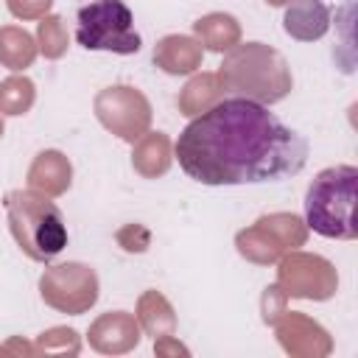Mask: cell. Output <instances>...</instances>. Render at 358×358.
I'll return each mask as SVG.
<instances>
[{
  "label": "cell",
  "instance_id": "cell-1",
  "mask_svg": "<svg viewBox=\"0 0 358 358\" xmlns=\"http://www.w3.org/2000/svg\"><path fill=\"white\" fill-rule=\"evenodd\" d=\"M182 171L201 185H260L299 173L308 140L266 103L224 98L199 112L176 140Z\"/></svg>",
  "mask_w": 358,
  "mask_h": 358
},
{
  "label": "cell",
  "instance_id": "cell-2",
  "mask_svg": "<svg viewBox=\"0 0 358 358\" xmlns=\"http://www.w3.org/2000/svg\"><path fill=\"white\" fill-rule=\"evenodd\" d=\"M3 204L8 229L31 260L48 263L67 246V224L50 196L39 190H8Z\"/></svg>",
  "mask_w": 358,
  "mask_h": 358
},
{
  "label": "cell",
  "instance_id": "cell-3",
  "mask_svg": "<svg viewBox=\"0 0 358 358\" xmlns=\"http://www.w3.org/2000/svg\"><path fill=\"white\" fill-rule=\"evenodd\" d=\"M224 90L257 103H277L291 92V70L274 48L263 42L238 45L221 64L218 73Z\"/></svg>",
  "mask_w": 358,
  "mask_h": 358
},
{
  "label": "cell",
  "instance_id": "cell-4",
  "mask_svg": "<svg viewBox=\"0 0 358 358\" xmlns=\"http://www.w3.org/2000/svg\"><path fill=\"white\" fill-rule=\"evenodd\" d=\"M355 182L358 171L352 165H333L319 171L305 193V227L324 238L352 241L358 235Z\"/></svg>",
  "mask_w": 358,
  "mask_h": 358
},
{
  "label": "cell",
  "instance_id": "cell-5",
  "mask_svg": "<svg viewBox=\"0 0 358 358\" xmlns=\"http://www.w3.org/2000/svg\"><path fill=\"white\" fill-rule=\"evenodd\" d=\"M76 42L87 50L109 53H137L140 34L134 31V14L123 0H92L78 8L76 17Z\"/></svg>",
  "mask_w": 358,
  "mask_h": 358
},
{
  "label": "cell",
  "instance_id": "cell-6",
  "mask_svg": "<svg viewBox=\"0 0 358 358\" xmlns=\"http://www.w3.org/2000/svg\"><path fill=\"white\" fill-rule=\"evenodd\" d=\"M39 294L62 313H84L98 299V277L84 263H59L42 274Z\"/></svg>",
  "mask_w": 358,
  "mask_h": 358
},
{
  "label": "cell",
  "instance_id": "cell-7",
  "mask_svg": "<svg viewBox=\"0 0 358 358\" xmlns=\"http://www.w3.org/2000/svg\"><path fill=\"white\" fill-rule=\"evenodd\" d=\"M98 120L120 140H140L151 123V103L134 87H106L95 95Z\"/></svg>",
  "mask_w": 358,
  "mask_h": 358
},
{
  "label": "cell",
  "instance_id": "cell-8",
  "mask_svg": "<svg viewBox=\"0 0 358 358\" xmlns=\"http://www.w3.org/2000/svg\"><path fill=\"white\" fill-rule=\"evenodd\" d=\"M336 268L313 255H291L280 266V288L285 296H305V299H327L336 291Z\"/></svg>",
  "mask_w": 358,
  "mask_h": 358
},
{
  "label": "cell",
  "instance_id": "cell-9",
  "mask_svg": "<svg viewBox=\"0 0 358 358\" xmlns=\"http://www.w3.org/2000/svg\"><path fill=\"white\" fill-rule=\"evenodd\" d=\"M282 28L291 39H299V42L322 39L330 28V8L322 0H294L285 8Z\"/></svg>",
  "mask_w": 358,
  "mask_h": 358
},
{
  "label": "cell",
  "instance_id": "cell-10",
  "mask_svg": "<svg viewBox=\"0 0 358 358\" xmlns=\"http://www.w3.org/2000/svg\"><path fill=\"white\" fill-rule=\"evenodd\" d=\"M154 64L171 76H185L201 67V45L193 36H162L154 48Z\"/></svg>",
  "mask_w": 358,
  "mask_h": 358
},
{
  "label": "cell",
  "instance_id": "cell-11",
  "mask_svg": "<svg viewBox=\"0 0 358 358\" xmlns=\"http://www.w3.org/2000/svg\"><path fill=\"white\" fill-rule=\"evenodd\" d=\"M70 159L62 151H42L36 154L31 171H28V185L31 190H39L45 196H62L70 187Z\"/></svg>",
  "mask_w": 358,
  "mask_h": 358
},
{
  "label": "cell",
  "instance_id": "cell-12",
  "mask_svg": "<svg viewBox=\"0 0 358 358\" xmlns=\"http://www.w3.org/2000/svg\"><path fill=\"white\" fill-rule=\"evenodd\" d=\"M131 165L145 179L162 176L171 168V140L162 131L143 134L137 148H134V154H131Z\"/></svg>",
  "mask_w": 358,
  "mask_h": 358
},
{
  "label": "cell",
  "instance_id": "cell-13",
  "mask_svg": "<svg viewBox=\"0 0 358 358\" xmlns=\"http://www.w3.org/2000/svg\"><path fill=\"white\" fill-rule=\"evenodd\" d=\"M193 31L196 36L201 39V45L207 50H215V53H224L229 48L238 45L241 39V25L232 14H221V11H213L207 17H199L193 22Z\"/></svg>",
  "mask_w": 358,
  "mask_h": 358
},
{
  "label": "cell",
  "instance_id": "cell-14",
  "mask_svg": "<svg viewBox=\"0 0 358 358\" xmlns=\"http://www.w3.org/2000/svg\"><path fill=\"white\" fill-rule=\"evenodd\" d=\"M39 45L34 42V36L17 25H3L0 28V64H6L8 70H25L31 67V62L36 59Z\"/></svg>",
  "mask_w": 358,
  "mask_h": 358
},
{
  "label": "cell",
  "instance_id": "cell-15",
  "mask_svg": "<svg viewBox=\"0 0 358 358\" xmlns=\"http://www.w3.org/2000/svg\"><path fill=\"white\" fill-rule=\"evenodd\" d=\"M224 92V84L218 78V73H201L196 78L187 81V87L179 95V109L182 115H199L204 109H210Z\"/></svg>",
  "mask_w": 358,
  "mask_h": 358
},
{
  "label": "cell",
  "instance_id": "cell-16",
  "mask_svg": "<svg viewBox=\"0 0 358 358\" xmlns=\"http://www.w3.org/2000/svg\"><path fill=\"white\" fill-rule=\"evenodd\" d=\"M235 243H238V252H241L243 257L255 260V263H274V260L285 252V249L271 238V232L263 229L260 224H255V227L238 232Z\"/></svg>",
  "mask_w": 358,
  "mask_h": 358
},
{
  "label": "cell",
  "instance_id": "cell-17",
  "mask_svg": "<svg viewBox=\"0 0 358 358\" xmlns=\"http://www.w3.org/2000/svg\"><path fill=\"white\" fill-rule=\"evenodd\" d=\"M140 319H143V324H145V330L151 336H162V338L171 336L173 327H176V316H173L168 299L162 294H157V291L143 294V299H140Z\"/></svg>",
  "mask_w": 358,
  "mask_h": 358
},
{
  "label": "cell",
  "instance_id": "cell-18",
  "mask_svg": "<svg viewBox=\"0 0 358 358\" xmlns=\"http://www.w3.org/2000/svg\"><path fill=\"white\" fill-rule=\"evenodd\" d=\"M257 224H260L263 229H268V232H271V238H274L282 249H296V246H302V243H305V238H308L305 224H302L296 215H291V213L266 215V218H260Z\"/></svg>",
  "mask_w": 358,
  "mask_h": 358
},
{
  "label": "cell",
  "instance_id": "cell-19",
  "mask_svg": "<svg viewBox=\"0 0 358 358\" xmlns=\"http://www.w3.org/2000/svg\"><path fill=\"white\" fill-rule=\"evenodd\" d=\"M34 84L25 76H11L0 81V112L3 115H25L34 103Z\"/></svg>",
  "mask_w": 358,
  "mask_h": 358
},
{
  "label": "cell",
  "instance_id": "cell-20",
  "mask_svg": "<svg viewBox=\"0 0 358 358\" xmlns=\"http://www.w3.org/2000/svg\"><path fill=\"white\" fill-rule=\"evenodd\" d=\"M36 36H39V50L45 53V59H59L67 50V31H64L62 17H56V14H50V17L45 14L39 20Z\"/></svg>",
  "mask_w": 358,
  "mask_h": 358
},
{
  "label": "cell",
  "instance_id": "cell-21",
  "mask_svg": "<svg viewBox=\"0 0 358 358\" xmlns=\"http://www.w3.org/2000/svg\"><path fill=\"white\" fill-rule=\"evenodd\" d=\"M117 243L126 249V252H145L148 243H151V232L140 224H129L117 232Z\"/></svg>",
  "mask_w": 358,
  "mask_h": 358
},
{
  "label": "cell",
  "instance_id": "cell-22",
  "mask_svg": "<svg viewBox=\"0 0 358 358\" xmlns=\"http://www.w3.org/2000/svg\"><path fill=\"white\" fill-rule=\"evenodd\" d=\"M50 6H53V0H8V11L22 20H34V17L42 20Z\"/></svg>",
  "mask_w": 358,
  "mask_h": 358
},
{
  "label": "cell",
  "instance_id": "cell-23",
  "mask_svg": "<svg viewBox=\"0 0 358 358\" xmlns=\"http://www.w3.org/2000/svg\"><path fill=\"white\" fill-rule=\"evenodd\" d=\"M282 305H285V291H282L280 285H268L266 294H263V319L274 324V322L285 313Z\"/></svg>",
  "mask_w": 358,
  "mask_h": 358
},
{
  "label": "cell",
  "instance_id": "cell-24",
  "mask_svg": "<svg viewBox=\"0 0 358 358\" xmlns=\"http://www.w3.org/2000/svg\"><path fill=\"white\" fill-rule=\"evenodd\" d=\"M268 6H282V3H288V0H266Z\"/></svg>",
  "mask_w": 358,
  "mask_h": 358
},
{
  "label": "cell",
  "instance_id": "cell-25",
  "mask_svg": "<svg viewBox=\"0 0 358 358\" xmlns=\"http://www.w3.org/2000/svg\"><path fill=\"white\" fill-rule=\"evenodd\" d=\"M0 137H3V120H0Z\"/></svg>",
  "mask_w": 358,
  "mask_h": 358
}]
</instances>
